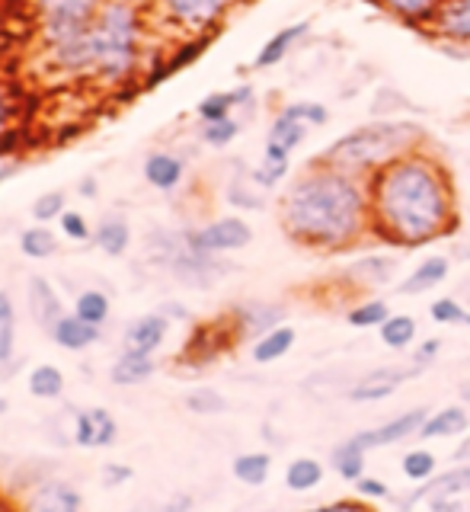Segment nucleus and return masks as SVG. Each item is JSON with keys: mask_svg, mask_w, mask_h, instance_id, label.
<instances>
[{"mask_svg": "<svg viewBox=\"0 0 470 512\" xmlns=\"http://www.w3.org/2000/svg\"><path fill=\"white\" fill-rule=\"evenodd\" d=\"M470 426V413L464 407H442L439 413H429L423 429H419V439H448V436H461Z\"/></svg>", "mask_w": 470, "mask_h": 512, "instance_id": "obj_26", "label": "nucleus"}, {"mask_svg": "<svg viewBox=\"0 0 470 512\" xmlns=\"http://www.w3.org/2000/svg\"><path fill=\"white\" fill-rule=\"evenodd\" d=\"M455 458H458V461H464V458L470 461V439H467V442H464V445L458 448V452H455Z\"/></svg>", "mask_w": 470, "mask_h": 512, "instance_id": "obj_56", "label": "nucleus"}, {"mask_svg": "<svg viewBox=\"0 0 470 512\" xmlns=\"http://www.w3.org/2000/svg\"><path fill=\"white\" fill-rule=\"evenodd\" d=\"M26 301H29V314L32 320L48 333L52 330L58 320L64 317V304L55 292V285L52 279H45L42 272H36V276H29L26 282Z\"/></svg>", "mask_w": 470, "mask_h": 512, "instance_id": "obj_15", "label": "nucleus"}, {"mask_svg": "<svg viewBox=\"0 0 470 512\" xmlns=\"http://www.w3.org/2000/svg\"><path fill=\"white\" fill-rule=\"evenodd\" d=\"M467 512H470V503H467Z\"/></svg>", "mask_w": 470, "mask_h": 512, "instance_id": "obj_60", "label": "nucleus"}, {"mask_svg": "<svg viewBox=\"0 0 470 512\" xmlns=\"http://www.w3.org/2000/svg\"><path fill=\"white\" fill-rule=\"evenodd\" d=\"M48 336L68 352H84L90 349L93 343H100V327L87 324V320H80L77 314H64L58 324L48 330Z\"/></svg>", "mask_w": 470, "mask_h": 512, "instance_id": "obj_20", "label": "nucleus"}, {"mask_svg": "<svg viewBox=\"0 0 470 512\" xmlns=\"http://www.w3.org/2000/svg\"><path fill=\"white\" fill-rule=\"evenodd\" d=\"M160 314H164V317H176V320H186L189 317V311L183 308V304H176V301H167L164 308H160Z\"/></svg>", "mask_w": 470, "mask_h": 512, "instance_id": "obj_55", "label": "nucleus"}, {"mask_svg": "<svg viewBox=\"0 0 470 512\" xmlns=\"http://www.w3.org/2000/svg\"><path fill=\"white\" fill-rule=\"evenodd\" d=\"M74 314L93 327H103L112 314V301L106 292H100V288H84V292L74 298Z\"/></svg>", "mask_w": 470, "mask_h": 512, "instance_id": "obj_33", "label": "nucleus"}, {"mask_svg": "<svg viewBox=\"0 0 470 512\" xmlns=\"http://www.w3.org/2000/svg\"><path fill=\"white\" fill-rule=\"evenodd\" d=\"M58 234L74 240V244H84V240H93V224L84 212H77V208H68L58 221Z\"/></svg>", "mask_w": 470, "mask_h": 512, "instance_id": "obj_45", "label": "nucleus"}, {"mask_svg": "<svg viewBox=\"0 0 470 512\" xmlns=\"http://www.w3.org/2000/svg\"><path fill=\"white\" fill-rule=\"evenodd\" d=\"M132 240H135L132 221H128V215L119 212V208H109V212H103L100 221L93 224V247L103 256H109V260H119V256L132 250Z\"/></svg>", "mask_w": 470, "mask_h": 512, "instance_id": "obj_10", "label": "nucleus"}, {"mask_svg": "<svg viewBox=\"0 0 470 512\" xmlns=\"http://www.w3.org/2000/svg\"><path fill=\"white\" fill-rule=\"evenodd\" d=\"M250 103H253V87L250 84H240L234 90L208 93L205 100L196 106V116H199V122H221V119H231L234 109L250 106Z\"/></svg>", "mask_w": 470, "mask_h": 512, "instance_id": "obj_19", "label": "nucleus"}, {"mask_svg": "<svg viewBox=\"0 0 470 512\" xmlns=\"http://www.w3.org/2000/svg\"><path fill=\"white\" fill-rule=\"evenodd\" d=\"M183 404L189 413H196V416H218V413L228 410V397L215 388H196L183 397Z\"/></svg>", "mask_w": 470, "mask_h": 512, "instance_id": "obj_41", "label": "nucleus"}, {"mask_svg": "<svg viewBox=\"0 0 470 512\" xmlns=\"http://www.w3.org/2000/svg\"><path fill=\"white\" fill-rule=\"evenodd\" d=\"M77 196L87 199V202H96L100 199V180H96V173H87L77 180Z\"/></svg>", "mask_w": 470, "mask_h": 512, "instance_id": "obj_50", "label": "nucleus"}, {"mask_svg": "<svg viewBox=\"0 0 470 512\" xmlns=\"http://www.w3.org/2000/svg\"><path fill=\"white\" fill-rule=\"evenodd\" d=\"M119 439V423L106 407H90L74 416V442L80 448H109Z\"/></svg>", "mask_w": 470, "mask_h": 512, "instance_id": "obj_12", "label": "nucleus"}, {"mask_svg": "<svg viewBox=\"0 0 470 512\" xmlns=\"http://www.w3.org/2000/svg\"><path fill=\"white\" fill-rule=\"evenodd\" d=\"M132 477H135V468H132V464H116V461L103 464V487H106V490H116V487L128 484Z\"/></svg>", "mask_w": 470, "mask_h": 512, "instance_id": "obj_47", "label": "nucleus"}, {"mask_svg": "<svg viewBox=\"0 0 470 512\" xmlns=\"http://www.w3.org/2000/svg\"><path fill=\"white\" fill-rule=\"evenodd\" d=\"M400 468H403V477H407V480L426 484V480H432L435 471H439V458H435L429 448H413V452L403 455Z\"/></svg>", "mask_w": 470, "mask_h": 512, "instance_id": "obj_38", "label": "nucleus"}, {"mask_svg": "<svg viewBox=\"0 0 470 512\" xmlns=\"http://www.w3.org/2000/svg\"><path fill=\"white\" fill-rule=\"evenodd\" d=\"M439 36L451 42H470V0H442L439 16H435Z\"/></svg>", "mask_w": 470, "mask_h": 512, "instance_id": "obj_24", "label": "nucleus"}, {"mask_svg": "<svg viewBox=\"0 0 470 512\" xmlns=\"http://www.w3.org/2000/svg\"><path fill=\"white\" fill-rule=\"evenodd\" d=\"M371 234L384 244L423 247L458 228L455 183L442 160L410 151L368 173Z\"/></svg>", "mask_w": 470, "mask_h": 512, "instance_id": "obj_1", "label": "nucleus"}, {"mask_svg": "<svg viewBox=\"0 0 470 512\" xmlns=\"http://www.w3.org/2000/svg\"><path fill=\"white\" fill-rule=\"evenodd\" d=\"M16 359V304L7 288H0V368Z\"/></svg>", "mask_w": 470, "mask_h": 512, "instance_id": "obj_30", "label": "nucleus"}, {"mask_svg": "<svg viewBox=\"0 0 470 512\" xmlns=\"http://www.w3.org/2000/svg\"><path fill=\"white\" fill-rule=\"evenodd\" d=\"M461 397H464V400H470V384H464V388H461Z\"/></svg>", "mask_w": 470, "mask_h": 512, "instance_id": "obj_58", "label": "nucleus"}, {"mask_svg": "<svg viewBox=\"0 0 470 512\" xmlns=\"http://www.w3.org/2000/svg\"><path fill=\"white\" fill-rule=\"evenodd\" d=\"M10 410V404H7V397H0V416H4Z\"/></svg>", "mask_w": 470, "mask_h": 512, "instance_id": "obj_57", "label": "nucleus"}, {"mask_svg": "<svg viewBox=\"0 0 470 512\" xmlns=\"http://www.w3.org/2000/svg\"><path fill=\"white\" fill-rule=\"evenodd\" d=\"M189 509H192V496L189 493H173L160 512H189Z\"/></svg>", "mask_w": 470, "mask_h": 512, "instance_id": "obj_52", "label": "nucleus"}, {"mask_svg": "<svg viewBox=\"0 0 470 512\" xmlns=\"http://www.w3.org/2000/svg\"><path fill=\"white\" fill-rule=\"evenodd\" d=\"M429 410L426 407H416V410H407L394 416V420H387L375 429H365L355 436V442H359L365 452H371V448H384V445H394V442H403L410 436H419V429H423Z\"/></svg>", "mask_w": 470, "mask_h": 512, "instance_id": "obj_11", "label": "nucleus"}, {"mask_svg": "<svg viewBox=\"0 0 470 512\" xmlns=\"http://www.w3.org/2000/svg\"><path fill=\"white\" fill-rule=\"evenodd\" d=\"M45 52L87 39L103 0H32Z\"/></svg>", "mask_w": 470, "mask_h": 512, "instance_id": "obj_6", "label": "nucleus"}, {"mask_svg": "<svg viewBox=\"0 0 470 512\" xmlns=\"http://www.w3.org/2000/svg\"><path fill=\"white\" fill-rule=\"evenodd\" d=\"M285 112H288V116L301 119L304 125H327L330 122V112L323 103H288Z\"/></svg>", "mask_w": 470, "mask_h": 512, "instance_id": "obj_46", "label": "nucleus"}, {"mask_svg": "<svg viewBox=\"0 0 470 512\" xmlns=\"http://www.w3.org/2000/svg\"><path fill=\"white\" fill-rule=\"evenodd\" d=\"M298 340V333L291 330V327H275L269 333H263L259 340H253V349H250V356L256 365H269V362H279L282 356H288L291 346H295Z\"/></svg>", "mask_w": 470, "mask_h": 512, "instance_id": "obj_27", "label": "nucleus"}, {"mask_svg": "<svg viewBox=\"0 0 470 512\" xmlns=\"http://www.w3.org/2000/svg\"><path fill=\"white\" fill-rule=\"evenodd\" d=\"M154 372H157L154 356H141V352L122 349V356L109 368V381L119 384V388H135V384H144Z\"/></svg>", "mask_w": 470, "mask_h": 512, "instance_id": "obj_22", "label": "nucleus"}, {"mask_svg": "<svg viewBox=\"0 0 470 512\" xmlns=\"http://www.w3.org/2000/svg\"><path fill=\"white\" fill-rule=\"evenodd\" d=\"M394 269H397V263H394V256H365V260H359V263H352L349 269H346V276L355 282V285H384L387 279L394 276Z\"/></svg>", "mask_w": 470, "mask_h": 512, "instance_id": "obj_29", "label": "nucleus"}, {"mask_svg": "<svg viewBox=\"0 0 470 512\" xmlns=\"http://www.w3.org/2000/svg\"><path fill=\"white\" fill-rule=\"evenodd\" d=\"M304 512H378V509H371L362 496V500H336V503H323V506L304 509Z\"/></svg>", "mask_w": 470, "mask_h": 512, "instance_id": "obj_49", "label": "nucleus"}, {"mask_svg": "<svg viewBox=\"0 0 470 512\" xmlns=\"http://www.w3.org/2000/svg\"><path fill=\"white\" fill-rule=\"evenodd\" d=\"M429 509L432 512H461V503L455 500V496H432Z\"/></svg>", "mask_w": 470, "mask_h": 512, "instance_id": "obj_53", "label": "nucleus"}, {"mask_svg": "<svg viewBox=\"0 0 470 512\" xmlns=\"http://www.w3.org/2000/svg\"><path fill=\"white\" fill-rule=\"evenodd\" d=\"M259 189L253 180H250V173H247V180H234V183H228V192H224V199H228L234 208H240V212H256V208H263L266 205V199L259 196Z\"/></svg>", "mask_w": 470, "mask_h": 512, "instance_id": "obj_42", "label": "nucleus"}, {"mask_svg": "<svg viewBox=\"0 0 470 512\" xmlns=\"http://www.w3.org/2000/svg\"><path fill=\"white\" fill-rule=\"evenodd\" d=\"M23 96L10 80H0V138H4L10 128L23 125Z\"/></svg>", "mask_w": 470, "mask_h": 512, "instance_id": "obj_40", "label": "nucleus"}, {"mask_svg": "<svg viewBox=\"0 0 470 512\" xmlns=\"http://www.w3.org/2000/svg\"><path fill=\"white\" fill-rule=\"evenodd\" d=\"M237 135H240V122L234 116L231 119H221V122H202V128H199L202 144H208V148H215V151L228 148V144Z\"/></svg>", "mask_w": 470, "mask_h": 512, "instance_id": "obj_43", "label": "nucleus"}, {"mask_svg": "<svg viewBox=\"0 0 470 512\" xmlns=\"http://www.w3.org/2000/svg\"><path fill=\"white\" fill-rule=\"evenodd\" d=\"M423 368L426 365H419V362H413L410 368H400V365H394V368H375V372H368L359 381H352L349 388H346V397L352 400V404H375V400L391 397L403 381L423 375Z\"/></svg>", "mask_w": 470, "mask_h": 512, "instance_id": "obj_9", "label": "nucleus"}, {"mask_svg": "<svg viewBox=\"0 0 470 512\" xmlns=\"http://www.w3.org/2000/svg\"><path fill=\"white\" fill-rule=\"evenodd\" d=\"M237 0H157L160 13L167 16V23L176 29L189 32H212L224 20Z\"/></svg>", "mask_w": 470, "mask_h": 512, "instance_id": "obj_8", "label": "nucleus"}, {"mask_svg": "<svg viewBox=\"0 0 470 512\" xmlns=\"http://www.w3.org/2000/svg\"><path fill=\"white\" fill-rule=\"evenodd\" d=\"M20 253L26 260H52V256L61 250V240H58V231H52V224H29V228L20 231Z\"/></svg>", "mask_w": 470, "mask_h": 512, "instance_id": "obj_25", "label": "nucleus"}, {"mask_svg": "<svg viewBox=\"0 0 470 512\" xmlns=\"http://www.w3.org/2000/svg\"><path fill=\"white\" fill-rule=\"evenodd\" d=\"M64 212H68V192H64V189H45L42 196H36V202H32V208H29V215L36 224H52Z\"/></svg>", "mask_w": 470, "mask_h": 512, "instance_id": "obj_37", "label": "nucleus"}, {"mask_svg": "<svg viewBox=\"0 0 470 512\" xmlns=\"http://www.w3.org/2000/svg\"><path fill=\"white\" fill-rule=\"evenodd\" d=\"M419 138H423V128L416 122H403V119H381V122H368L355 132L343 135L333 141L327 151L320 154V160L349 170L355 176L375 173L391 160L416 151Z\"/></svg>", "mask_w": 470, "mask_h": 512, "instance_id": "obj_4", "label": "nucleus"}, {"mask_svg": "<svg viewBox=\"0 0 470 512\" xmlns=\"http://www.w3.org/2000/svg\"><path fill=\"white\" fill-rule=\"evenodd\" d=\"M387 317H391V308H387V301H381V298H368V301H362V304H355V308L346 314L349 327H355V330L381 327Z\"/></svg>", "mask_w": 470, "mask_h": 512, "instance_id": "obj_39", "label": "nucleus"}, {"mask_svg": "<svg viewBox=\"0 0 470 512\" xmlns=\"http://www.w3.org/2000/svg\"><path fill=\"white\" fill-rule=\"evenodd\" d=\"M26 388H29L32 397H39V400H58L64 394V372H61L58 365H52V362L36 365L29 372Z\"/></svg>", "mask_w": 470, "mask_h": 512, "instance_id": "obj_31", "label": "nucleus"}, {"mask_svg": "<svg viewBox=\"0 0 470 512\" xmlns=\"http://www.w3.org/2000/svg\"><path fill=\"white\" fill-rule=\"evenodd\" d=\"M80 506L84 500H80L77 487L64 484V480H48L29 493L23 512H80Z\"/></svg>", "mask_w": 470, "mask_h": 512, "instance_id": "obj_18", "label": "nucleus"}, {"mask_svg": "<svg viewBox=\"0 0 470 512\" xmlns=\"http://www.w3.org/2000/svg\"><path fill=\"white\" fill-rule=\"evenodd\" d=\"M170 333V317H164L160 311L154 314H141L132 324L125 327V349L128 352H141V356H154V352L164 346Z\"/></svg>", "mask_w": 470, "mask_h": 512, "instance_id": "obj_16", "label": "nucleus"}, {"mask_svg": "<svg viewBox=\"0 0 470 512\" xmlns=\"http://www.w3.org/2000/svg\"><path fill=\"white\" fill-rule=\"evenodd\" d=\"M365 448L355 442V436L352 439H346V442H339L336 448H333V455H330V464H333V471L343 477V480H349V484H355L359 477H365Z\"/></svg>", "mask_w": 470, "mask_h": 512, "instance_id": "obj_28", "label": "nucleus"}, {"mask_svg": "<svg viewBox=\"0 0 470 512\" xmlns=\"http://www.w3.org/2000/svg\"><path fill=\"white\" fill-rule=\"evenodd\" d=\"M231 471H234V477L240 480V484L263 487L269 480V471H272V458L266 452H243V455L234 458Z\"/></svg>", "mask_w": 470, "mask_h": 512, "instance_id": "obj_32", "label": "nucleus"}, {"mask_svg": "<svg viewBox=\"0 0 470 512\" xmlns=\"http://www.w3.org/2000/svg\"><path fill=\"white\" fill-rule=\"evenodd\" d=\"M355 490H359V496H365V500H387V496H391V487H387L384 480L368 477V474L355 480Z\"/></svg>", "mask_w": 470, "mask_h": 512, "instance_id": "obj_48", "label": "nucleus"}, {"mask_svg": "<svg viewBox=\"0 0 470 512\" xmlns=\"http://www.w3.org/2000/svg\"><path fill=\"white\" fill-rule=\"evenodd\" d=\"M429 317L435 324H451V327H470V311L458 298H435L429 304Z\"/></svg>", "mask_w": 470, "mask_h": 512, "instance_id": "obj_44", "label": "nucleus"}, {"mask_svg": "<svg viewBox=\"0 0 470 512\" xmlns=\"http://www.w3.org/2000/svg\"><path fill=\"white\" fill-rule=\"evenodd\" d=\"M20 173V157H0V186Z\"/></svg>", "mask_w": 470, "mask_h": 512, "instance_id": "obj_54", "label": "nucleus"}, {"mask_svg": "<svg viewBox=\"0 0 470 512\" xmlns=\"http://www.w3.org/2000/svg\"><path fill=\"white\" fill-rule=\"evenodd\" d=\"M307 29H311L307 23H291V26H285V29L275 32V36H269L266 45L256 52L253 68H256V71H266V68H275L279 61H285V55L291 52V48H295V42L304 36Z\"/></svg>", "mask_w": 470, "mask_h": 512, "instance_id": "obj_23", "label": "nucleus"}, {"mask_svg": "<svg viewBox=\"0 0 470 512\" xmlns=\"http://www.w3.org/2000/svg\"><path fill=\"white\" fill-rule=\"evenodd\" d=\"M467 490H470V461L467 464H458V468H451V471L435 474L432 480H426V484H419L407 496V500H400V509L407 512L416 503L432 500V496H458V493H467Z\"/></svg>", "mask_w": 470, "mask_h": 512, "instance_id": "obj_17", "label": "nucleus"}, {"mask_svg": "<svg viewBox=\"0 0 470 512\" xmlns=\"http://www.w3.org/2000/svg\"><path fill=\"white\" fill-rule=\"evenodd\" d=\"M141 176L151 189L170 196L186 180V157L176 151H151L141 164Z\"/></svg>", "mask_w": 470, "mask_h": 512, "instance_id": "obj_13", "label": "nucleus"}, {"mask_svg": "<svg viewBox=\"0 0 470 512\" xmlns=\"http://www.w3.org/2000/svg\"><path fill=\"white\" fill-rule=\"evenodd\" d=\"M144 253L154 266L167 269L176 282L189 288H212L231 272V263H221L218 256L189 244V228H151L144 237Z\"/></svg>", "mask_w": 470, "mask_h": 512, "instance_id": "obj_5", "label": "nucleus"}, {"mask_svg": "<svg viewBox=\"0 0 470 512\" xmlns=\"http://www.w3.org/2000/svg\"><path fill=\"white\" fill-rule=\"evenodd\" d=\"M234 330L240 336H250V340H259L263 333L282 327L285 320V308L282 304H269V301H243L231 311Z\"/></svg>", "mask_w": 470, "mask_h": 512, "instance_id": "obj_14", "label": "nucleus"}, {"mask_svg": "<svg viewBox=\"0 0 470 512\" xmlns=\"http://www.w3.org/2000/svg\"><path fill=\"white\" fill-rule=\"evenodd\" d=\"M378 333L387 349H407L416 340V320L410 314H391L378 327Z\"/></svg>", "mask_w": 470, "mask_h": 512, "instance_id": "obj_36", "label": "nucleus"}, {"mask_svg": "<svg viewBox=\"0 0 470 512\" xmlns=\"http://www.w3.org/2000/svg\"><path fill=\"white\" fill-rule=\"evenodd\" d=\"M381 7H387L391 13H397L400 20L416 26V23H435L442 0H381Z\"/></svg>", "mask_w": 470, "mask_h": 512, "instance_id": "obj_35", "label": "nucleus"}, {"mask_svg": "<svg viewBox=\"0 0 470 512\" xmlns=\"http://www.w3.org/2000/svg\"><path fill=\"white\" fill-rule=\"evenodd\" d=\"M132 512H148V506H135Z\"/></svg>", "mask_w": 470, "mask_h": 512, "instance_id": "obj_59", "label": "nucleus"}, {"mask_svg": "<svg viewBox=\"0 0 470 512\" xmlns=\"http://www.w3.org/2000/svg\"><path fill=\"white\" fill-rule=\"evenodd\" d=\"M442 352V340H426V343H419L416 346V356H413V362H419V365H429L435 356Z\"/></svg>", "mask_w": 470, "mask_h": 512, "instance_id": "obj_51", "label": "nucleus"}, {"mask_svg": "<svg viewBox=\"0 0 470 512\" xmlns=\"http://www.w3.org/2000/svg\"><path fill=\"white\" fill-rule=\"evenodd\" d=\"M448 272H451L448 256H426V260L397 285V295H423L429 288L442 285L448 279Z\"/></svg>", "mask_w": 470, "mask_h": 512, "instance_id": "obj_21", "label": "nucleus"}, {"mask_svg": "<svg viewBox=\"0 0 470 512\" xmlns=\"http://www.w3.org/2000/svg\"><path fill=\"white\" fill-rule=\"evenodd\" d=\"M144 13L138 0H103L87 32L90 80L106 90L138 87L144 68Z\"/></svg>", "mask_w": 470, "mask_h": 512, "instance_id": "obj_3", "label": "nucleus"}, {"mask_svg": "<svg viewBox=\"0 0 470 512\" xmlns=\"http://www.w3.org/2000/svg\"><path fill=\"white\" fill-rule=\"evenodd\" d=\"M320 480H323V464L317 458H295L285 468V487L295 493H307L320 487Z\"/></svg>", "mask_w": 470, "mask_h": 512, "instance_id": "obj_34", "label": "nucleus"}, {"mask_svg": "<svg viewBox=\"0 0 470 512\" xmlns=\"http://www.w3.org/2000/svg\"><path fill=\"white\" fill-rule=\"evenodd\" d=\"M189 244L212 256L237 253L253 244V228H250V221L240 215H221L208 224H199V228H189Z\"/></svg>", "mask_w": 470, "mask_h": 512, "instance_id": "obj_7", "label": "nucleus"}, {"mask_svg": "<svg viewBox=\"0 0 470 512\" xmlns=\"http://www.w3.org/2000/svg\"><path fill=\"white\" fill-rule=\"evenodd\" d=\"M279 221L282 231L307 250H346L371 234L368 186L362 183V176L317 157L285 189Z\"/></svg>", "mask_w": 470, "mask_h": 512, "instance_id": "obj_2", "label": "nucleus"}]
</instances>
